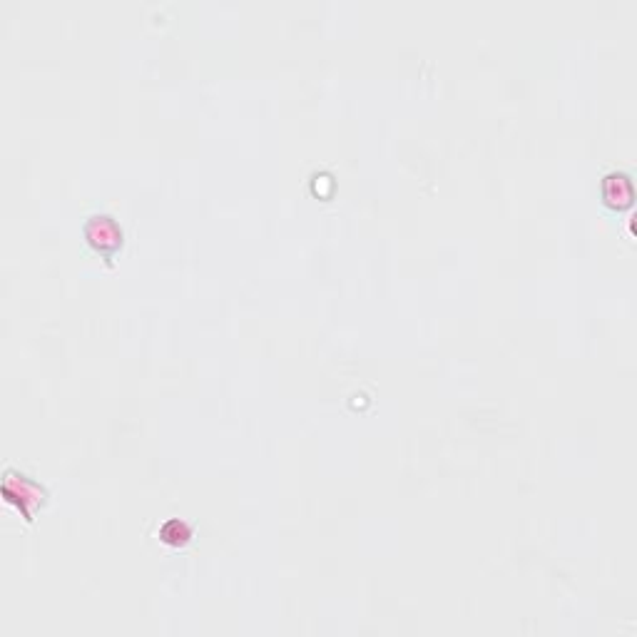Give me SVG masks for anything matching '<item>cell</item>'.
I'll return each mask as SVG.
<instances>
[{
  "mask_svg": "<svg viewBox=\"0 0 637 637\" xmlns=\"http://www.w3.org/2000/svg\"><path fill=\"white\" fill-rule=\"evenodd\" d=\"M160 540L167 545H187L192 540V526L185 521V518H170L160 526Z\"/></svg>",
  "mask_w": 637,
  "mask_h": 637,
  "instance_id": "cell-4",
  "label": "cell"
},
{
  "mask_svg": "<svg viewBox=\"0 0 637 637\" xmlns=\"http://www.w3.org/2000/svg\"><path fill=\"white\" fill-rule=\"evenodd\" d=\"M600 195H603V205L613 212H625L633 207L635 202V187L633 177L623 170H613L603 177V187H600Z\"/></svg>",
  "mask_w": 637,
  "mask_h": 637,
  "instance_id": "cell-3",
  "label": "cell"
},
{
  "mask_svg": "<svg viewBox=\"0 0 637 637\" xmlns=\"http://www.w3.org/2000/svg\"><path fill=\"white\" fill-rule=\"evenodd\" d=\"M85 239L90 247L110 262L125 244V232L112 214H93L85 222Z\"/></svg>",
  "mask_w": 637,
  "mask_h": 637,
  "instance_id": "cell-2",
  "label": "cell"
},
{
  "mask_svg": "<svg viewBox=\"0 0 637 637\" xmlns=\"http://www.w3.org/2000/svg\"><path fill=\"white\" fill-rule=\"evenodd\" d=\"M0 496L5 503L18 508L25 523H33L35 511H40L48 503L50 491L30 473L8 466L3 471V481H0Z\"/></svg>",
  "mask_w": 637,
  "mask_h": 637,
  "instance_id": "cell-1",
  "label": "cell"
}]
</instances>
